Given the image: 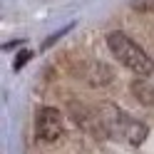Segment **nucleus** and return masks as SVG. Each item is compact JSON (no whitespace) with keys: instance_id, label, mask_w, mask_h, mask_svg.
<instances>
[{"instance_id":"obj_1","label":"nucleus","mask_w":154,"mask_h":154,"mask_svg":"<svg viewBox=\"0 0 154 154\" xmlns=\"http://www.w3.org/2000/svg\"><path fill=\"white\" fill-rule=\"evenodd\" d=\"M100 117H102V124H104V134L109 139H122L132 144V147H139V144L147 142L149 137V127L144 122H139L137 117L127 114L124 109L114 107L112 102H104L97 107Z\"/></svg>"},{"instance_id":"obj_2","label":"nucleus","mask_w":154,"mask_h":154,"mask_svg":"<svg viewBox=\"0 0 154 154\" xmlns=\"http://www.w3.org/2000/svg\"><path fill=\"white\" fill-rule=\"evenodd\" d=\"M107 47H109L114 60H117L122 67H127L132 75H137V77L154 75V60L147 55V50H144L142 45H137L132 40L127 32H119V30L109 32L107 35Z\"/></svg>"},{"instance_id":"obj_3","label":"nucleus","mask_w":154,"mask_h":154,"mask_svg":"<svg viewBox=\"0 0 154 154\" xmlns=\"http://www.w3.org/2000/svg\"><path fill=\"white\" fill-rule=\"evenodd\" d=\"M35 134L40 142H57L65 134V119L57 107H40L35 114Z\"/></svg>"},{"instance_id":"obj_4","label":"nucleus","mask_w":154,"mask_h":154,"mask_svg":"<svg viewBox=\"0 0 154 154\" xmlns=\"http://www.w3.org/2000/svg\"><path fill=\"white\" fill-rule=\"evenodd\" d=\"M132 94H134V97H137L142 104H147V107H154V87H152V85L147 82V80H144V77H137V80H134L132 82Z\"/></svg>"},{"instance_id":"obj_5","label":"nucleus","mask_w":154,"mask_h":154,"mask_svg":"<svg viewBox=\"0 0 154 154\" xmlns=\"http://www.w3.org/2000/svg\"><path fill=\"white\" fill-rule=\"evenodd\" d=\"M87 80H90V85H109L112 82V70L104 62H92L90 65V70H87Z\"/></svg>"},{"instance_id":"obj_6","label":"nucleus","mask_w":154,"mask_h":154,"mask_svg":"<svg viewBox=\"0 0 154 154\" xmlns=\"http://www.w3.org/2000/svg\"><path fill=\"white\" fill-rule=\"evenodd\" d=\"M27 57H30V52H23V55H17V60H15V67H17V70H20V67L25 65V60H27Z\"/></svg>"}]
</instances>
